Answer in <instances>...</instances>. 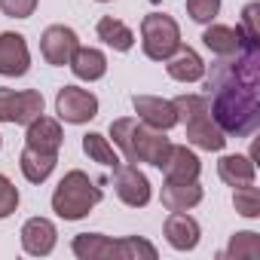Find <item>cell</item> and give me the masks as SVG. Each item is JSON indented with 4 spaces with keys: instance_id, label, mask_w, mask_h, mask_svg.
Returning <instances> with one entry per match:
<instances>
[{
    "instance_id": "8992f818",
    "label": "cell",
    "mask_w": 260,
    "mask_h": 260,
    "mask_svg": "<svg viewBox=\"0 0 260 260\" xmlns=\"http://www.w3.org/2000/svg\"><path fill=\"white\" fill-rule=\"evenodd\" d=\"M181 46V28L166 13H150L141 22V49L150 61H166Z\"/></svg>"
},
{
    "instance_id": "7c38bea8",
    "label": "cell",
    "mask_w": 260,
    "mask_h": 260,
    "mask_svg": "<svg viewBox=\"0 0 260 260\" xmlns=\"http://www.w3.org/2000/svg\"><path fill=\"white\" fill-rule=\"evenodd\" d=\"M132 107H135L138 119L147 122V125H153V128L169 132L172 125H178V113H175V104L169 98H159V95H132Z\"/></svg>"
},
{
    "instance_id": "5bb4252c",
    "label": "cell",
    "mask_w": 260,
    "mask_h": 260,
    "mask_svg": "<svg viewBox=\"0 0 260 260\" xmlns=\"http://www.w3.org/2000/svg\"><path fill=\"white\" fill-rule=\"evenodd\" d=\"M162 233H166V242H169L175 251H193V248L199 245V236H202L199 220L190 217L187 211H172V214L166 217Z\"/></svg>"
},
{
    "instance_id": "44dd1931",
    "label": "cell",
    "mask_w": 260,
    "mask_h": 260,
    "mask_svg": "<svg viewBox=\"0 0 260 260\" xmlns=\"http://www.w3.org/2000/svg\"><path fill=\"white\" fill-rule=\"evenodd\" d=\"M217 175H220V181L223 184H230V187H245V184H254V162H251V156H242V153H226V156H220V162H217Z\"/></svg>"
},
{
    "instance_id": "6da1fadb",
    "label": "cell",
    "mask_w": 260,
    "mask_h": 260,
    "mask_svg": "<svg viewBox=\"0 0 260 260\" xmlns=\"http://www.w3.org/2000/svg\"><path fill=\"white\" fill-rule=\"evenodd\" d=\"M205 95L223 135H254L260 125V46L242 43L239 52L217 55L205 77Z\"/></svg>"
},
{
    "instance_id": "5b68a950",
    "label": "cell",
    "mask_w": 260,
    "mask_h": 260,
    "mask_svg": "<svg viewBox=\"0 0 260 260\" xmlns=\"http://www.w3.org/2000/svg\"><path fill=\"white\" fill-rule=\"evenodd\" d=\"M98 202H101V187H98L86 172H80V169L68 172V175L58 181L55 193H52V211H55L61 220H80V217H86Z\"/></svg>"
},
{
    "instance_id": "e0dca14e",
    "label": "cell",
    "mask_w": 260,
    "mask_h": 260,
    "mask_svg": "<svg viewBox=\"0 0 260 260\" xmlns=\"http://www.w3.org/2000/svg\"><path fill=\"white\" fill-rule=\"evenodd\" d=\"M162 172H166V181H199L202 162L187 144H172V153H169Z\"/></svg>"
},
{
    "instance_id": "83f0119b",
    "label": "cell",
    "mask_w": 260,
    "mask_h": 260,
    "mask_svg": "<svg viewBox=\"0 0 260 260\" xmlns=\"http://www.w3.org/2000/svg\"><path fill=\"white\" fill-rule=\"evenodd\" d=\"M220 13V0H187V16L199 25H211Z\"/></svg>"
},
{
    "instance_id": "3957f363",
    "label": "cell",
    "mask_w": 260,
    "mask_h": 260,
    "mask_svg": "<svg viewBox=\"0 0 260 260\" xmlns=\"http://www.w3.org/2000/svg\"><path fill=\"white\" fill-rule=\"evenodd\" d=\"M172 104H175L178 122H184V128H187V144H193L199 150H211V153L226 147V135L211 119L208 95H178Z\"/></svg>"
},
{
    "instance_id": "ac0fdd59",
    "label": "cell",
    "mask_w": 260,
    "mask_h": 260,
    "mask_svg": "<svg viewBox=\"0 0 260 260\" xmlns=\"http://www.w3.org/2000/svg\"><path fill=\"white\" fill-rule=\"evenodd\" d=\"M202 202L199 181H166L162 184V205L169 211H190Z\"/></svg>"
},
{
    "instance_id": "ba28073f",
    "label": "cell",
    "mask_w": 260,
    "mask_h": 260,
    "mask_svg": "<svg viewBox=\"0 0 260 260\" xmlns=\"http://www.w3.org/2000/svg\"><path fill=\"white\" fill-rule=\"evenodd\" d=\"M55 113H58V119H64V122H71V125L89 122V119L98 116V98H95L89 89L61 86L58 95H55Z\"/></svg>"
},
{
    "instance_id": "ffe728a7",
    "label": "cell",
    "mask_w": 260,
    "mask_h": 260,
    "mask_svg": "<svg viewBox=\"0 0 260 260\" xmlns=\"http://www.w3.org/2000/svg\"><path fill=\"white\" fill-rule=\"evenodd\" d=\"M55 162H58V153H43V150L28 147V144H25V150H22V156H19V169H22V175H25L31 184H43V181L52 175Z\"/></svg>"
},
{
    "instance_id": "52a82bcc",
    "label": "cell",
    "mask_w": 260,
    "mask_h": 260,
    "mask_svg": "<svg viewBox=\"0 0 260 260\" xmlns=\"http://www.w3.org/2000/svg\"><path fill=\"white\" fill-rule=\"evenodd\" d=\"M43 113V95L37 89H4L0 86V122L13 125H28Z\"/></svg>"
},
{
    "instance_id": "277c9868",
    "label": "cell",
    "mask_w": 260,
    "mask_h": 260,
    "mask_svg": "<svg viewBox=\"0 0 260 260\" xmlns=\"http://www.w3.org/2000/svg\"><path fill=\"white\" fill-rule=\"evenodd\" d=\"M74 254L80 260H156V248L141 239V236H128V239H110L101 233H80L74 239Z\"/></svg>"
},
{
    "instance_id": "d6986e66",
    "label": "cell",
    "mask_w": 260,
    "mask_h": 260,
    "mask_svg": "<svg viewBox=\"0 0 260 260\" xmlns=\"http://www.w3.org/2000/svg\"><path fill=\"white\" fill-rule=\"evenodd\" d=\"M68 64H71L77 80H89V83H95V80H101L107 74V58L95 46H77Z\"/></svg>"
},
{
    "instance_id": "d4e9b609",
    "label": "cell",
    "mask_w": 260,
    "mask_h": 260,
    "mask_svg": "<svg viewBox=\"0 0 260 260\" xmlns=\"http://www.w3.org/2000/svg\"><path fill=\"white\" fill-rule=\"evenodd\" d=\"M220 257H248V260L260 257V236H257V233H251V230L236 233V236L230 239V245H226V251H223Z\"/></svg>"
},
{
    "instance_id": "8fae6325",
    "label": "cell",
    "mask_w": 260,
    "mask_h": 260,
    "mask_svg": "<svg viewBox=\"0 0 260 260\" xmlns=\"http://www.w3.org/2000/svg\"><path fill=\"white\" fill-rule=\"evenodd\" d=\"M31 68V52L22 34L4 31L0 34V77H25Z\"/></svg>"
},
{
    "instance_id": "f546056e",
    "label": "cell",
    "mask_w": 260,
    "mask_h": 260,
    "mask_svg": "<svg viewBox=\"0 0 260 260\" xmlns=\"http://www.w3.org/2000/svg\"><path fill=\"white\" fill-rule=\"evenodd\" d=\"M0 10L10 19H31L37 10V0H0Z\"/></svg>"
},
{
    "instance_id": "2e32d148",
    "label": "cell",
    "mask_w": 260,
    "mask_h": 260,
    "mask_svg": "<svg viewBox=\"0 0 260 260\" xmlns=\"http://www.w3.org/2000/svg\"><path fill=\"white\" fill-rule=\"evenodd\" d=\"M166 71H169V77L178 80V83H196V80L205 77V61L199 58L196 49H190V46L181 43V46L166 58Z\"/></svg>"
},
{
    "instance_id": "30bf717a",
    "label": "cell",
    "mask_w": 260,
    "mask_h": 260,
    "mask_svg": "<svg viewBox=\"0 0 260 260\" xmlns=\"http://www.w3.org/2000/svg\"><path fill=\"white\" fill-rule=\"evenodd\" d=\"M77 46H80V37H77V31L68 28V25H49V28L43 31V37H40V52H43V58H46L49 64H55V68H64V64L71 61V55H74Z\"/></svg>"
},
{
    "instance_id": "4dcf8cb0",
    "label": "cell",
    "mask_w": 260,
    "mask_h": 260,
    "mask_svg": "<svg viewBox=\"0 0 260 260\" xmlns=\"http://www.w3.org/2000/svg\"><path fill=\"white\" fill-rule=\"evenodd\" d=\"M98 4H107V0H98Z\"/></svg>"
},
{
    "instance_id": "cb8c5ba5",
    "label": "cell",
    "mask_w": 260,
    "mask_h": 260,
    "mask_svg": "<svg viewBox=\"0 0 260 260\" xmlns=\"http://www.w3.org/2000/svg\"><path fill=\"white\" fill-rule=\"evenodd\" d=\"M83 153H86L92 162H98V166H107V169H116V166H119V153H116L113 144H110L104 135H98V132L83 135Z\"/></svg>"
},
{
    "instance_id": "f1b7e54d",
    "label": "cell",
    "mask_w": 260,
    "mask_h": 260,
    "mask_svg": "<svg viewBox=\"0 0 260 260\" xmlns=\"http://www.w3.org/2000/svg\"><path fill=\"white\" fill-rule=\"evenodd\" d=\"M19 208V190L13 187V181L7 175H0V220L10 217Z\"/></svg>"
},
{
    "instance_id": "484cf974",
    "label": "cell",
    "mask_w": 260,
    "mask_h": 260,
    "mask_svg": "<svg viewBox=\"0 0 260 260\" xmlns=\"http://www.w3.org/2000/svg\"><path fill=\"white\" fill-rule=\"evenodd\" d=\"M233 205H236V211H239L242 217H248V220L260 217V190H257L254 184L236 187V193H233Z\"/></svg>"
},
{
    "instance_id": "7402d4cb",
    "label": "cell",
    "mask_w": 260,
    "mask_h": 260,
    "mask_svg": "<svg viewBox=\"0 0 260 260\" xmlns=\"http://www.w3.org/2000/svg\"><path fill=\"white\" fill-rule=\"evenodd\" d=\"M98 40H104L110 49H116V52H128L135 46V34H132V28H128L125 22H119V19H113V16H104V19H98Z\"/></svg>"
},
{
    "instance_id": "1f68e13d",
    "label": "cell",
    "mask_w": 260,
    "mask_h": 260,
    "mask_svg": "<svg viewBox=\"0 0 260 260\" xmlns=\"http://www.w3.org/2000/svg\"><path fill=\"white\" fill-rule=\"evenodd\" d=\"M0 147H4V138H0Z\"/></svg>"
},
{
    "instance_id": "603a6c76",
    "label": "cell",
    "mask_w": 260,
    "mask_h": 260,
    "mask_svg": "<svg viewBox=\"0 0 260 260\" xmlns=\"http://www.w3.org/2000/svg\"><path fill=\"white\" fill-rule=\"evenodd\" d=\"M202 43H205L214 55H233V52L242 49L239 28H230V25H208L205 34H202Z\"/></svg>"
},
{
    "instance_id": "7a4b0ae2",
    "label": "cell",
    "mask_w": 260,
    "mask_h": 260,
    "mask_svg": "<svg viewBox=\"0 0 260 260\" xmlns=\"http://www.w3.org/2000/svg\"><path fill=\"white\" fill-rule=\"evenodd\" d=\"M110 138L113 144L122 150L125 162H147V166H156L162 169L169 153H172V141L166 138L162 128H153L141 119H132V116H122V119H113L110 122Z\"/></svg>"
},
{
    "instance_id": "9a60e30c",
    "label": "cell",
    "mask_w": 260,
    "mask_h": 260,
    "mask_svg": "<svg viewBox=\"0 0 260 260\" xmlns=\"http://www.w3.org/2000/svg\"><path fill=\"white\" fill-rule=\"evenodd\" d=\"M61 141H64V132L58 119L52 116H37L28 122V132H25V144L34 147V150H43V153H58L61 150Z\"/></svg>"
},
{
    "instance_id": "9c48e42d",
    "label": "cell",
    "mask_w": 260,
    "mask_h": 260,
    "mask_svg": "<svg viewBox=\"0 0 260 260\" xmlns=\"http://www.w3.org/2000/svg\"><path fill=\"white\" fill-rule=\"evenodd\" d=\"M113 190H116L119 202H125L128 208H144L150 202V181L132 162H119L113 169Z\"/></svg>"
},
{
    "instance_id": "4fadbf2b",
    "label": "cell",
    "mask_w": 260,
    "mask_h": 260,
    "mask_svg": "<svg viewBox=\"0 0 260 260\" xmlns=\"http://www.w3.org/2000/svg\"><path fill=\"white\" fill-rule=\"evenodd\" d=\"M55 242H58V230H55V223L49 217L25 220V226H22V248H25V254L46 257V254H52Z\"/></svg>"
},
{
    "instance_id": "4316f807",
    "label": "cell",
    "mask_w": 260,
    "mask_h": 260,
    "mask_svg": "<svg viewBox=\"0 0 260 260\" xmlns=\"http://www.w3.org/2000/svg\"><path fill=\"white\" fill-rule=\"evenodd\" d=\"M239 37H242V43H257L260 46V4H248L242 10Z\"/></svg>"
}]
</instances>
